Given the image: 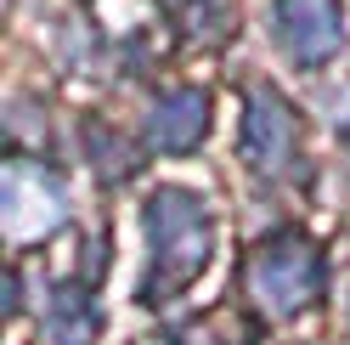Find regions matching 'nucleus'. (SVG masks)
Wrapping results in <instances>:
<instances>
[{"mask_svg": "<svg viewBox=\"0 0 350 345\" xmlns=\"http://www.w3.org/2000/svg\"><path fill=\"white\" fill-rule=\"evenodd\" d=\"M147 249H152V272L142 300H164L181 294L209 261V209L204 199H192L181 187H164L147 199Z\"/></svg>", "mask_w": 350, "mask_h": 345, "instance_id": "obj_1", "label": "nucleus"}, {"mask_svg": "<svg viewBox=\"0 0 350 345\" xmlns=\"http://www.w3.org/2000/svg\"><path fill=\"white\" fill-rule=\"evenodd\" d=\"M249 294L271 317H299L322 294V255L305 232H277L249 261Z\"/></svg>", "mask_w": 350, "mask_h": 345, "instance_id": "obj_2", "label": "nucleus"}, {"mask_svg": "<svg viewBox=\"0 0 350 345\" xmlns=\"http://www.w3.org/2000/svg\"><path fill=\"white\" fill-rule=\"evenodd\" d=\"M0 209H6V232L12 244H34V238H51L68 215V187L51 164H29V159H12L0 170Z\"/></svg>", "mask_w": 350, "mask_h": 345, "instance_id": "obj_3", "label": "nucleus"}, {"mask_svg": "<svg viewBox=\"0 0 350 345\" xmlns=\"http://www.w3.org/2000/svg\"><path fill=\"white\" fill-rule=\"evenodd\" d=\"M243 153L260 176H288L299 164V131L294 114L271 85H254L249 91V114H243Z\"/></svg>", "mask_w": 350, "mask_h": 345, "instance_id": "obj_4", "label": "nucleus"}, {"mask_svg": "<svg viewBox=\"0 0 350 345\" xmlns=\"http://www.w3.org/2000/svg\"><path fill=\"white\" fill-rule=\"evenodd\" d=\"M277 40L299 68H317V62H334L345 46V12L339 0H277Z\"/></svg>", "mask_w": 350, "mask_h": 345, "instance_id": "obj_5", "label": "nucleus"}, {"mask_svg": "<svg viewBox=\"0 0 350 345\" xmlns=\"http://www.w3.org/2000/svg\"><path fill=\"white\" fill-rule=\"evenodd\" d=\"M204 131H209V97L198 85H170L142 119V136L164 153H192L204 142Z\"/></svg>", "mask_w": 350, "mask_h": 345, "instance_id": "obj_6", "label": "nucleus"}, {"mask_svg": "<svg viewBox=\"0 0 350 345\" xmlns=\"http://www.w3.org/2000/svg\"><path fill=\"white\" fill-rule=\"evenodd\" d=\"M46 340L51 345H91L102 334V311H96V300L85 283H62L51 289V306H46Z\"/></svg>", "mask_w": 350, "mask_h": 345, "instance_id": "obj_7", "label": "nucleus"}]
</instances>
